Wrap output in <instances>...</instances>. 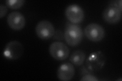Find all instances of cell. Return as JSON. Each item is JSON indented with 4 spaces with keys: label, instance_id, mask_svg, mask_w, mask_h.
<instances>
[{
    "label": "cell",
    "instance_id": "5b68a950",
    "mask_svg": "<svg viewBox=\"0 0 122 81\" xmlns=\"http://www.w3.org/2000/svg\"><path fill=\"white\" fill-rule=\"evenodd\" d=\"M37 36L42 40H48L51 38L55 33V27L51 23L46 20L40 21L36 26Z\"/></svg>",
    "mask_w": 122,
    "mask_h": 81
},
{
    "label": "cell",
    "instance_id": "9a60e30c",
    "mask_svg": "<svg viewBox=\"0 0 122 81\" xmlns=\"http://www.w3.org/2000/svg\"><path fill=\"white\" fill-rule=\"evenodd\" d=\"M109 6H112L117 8L119 9L120 10L122 11V0H119V1H113L110 2V4Z\"/></svg>",
    "mask_w": 122,
    "mask_h": 81
},
{
    "label": "cell",
    "instance_id": "7a4b0ae2",
    "mask_svg": "<svg viewBox=\"0 0 122 81\" xmlns=\"http://www.w3.org/2000/svg\"><path fill=\"white\" fill-rule=\"evenodd\" d=\"M106 62V57L101 51L93 52L89 56L86 62L87 70L91 72L99 71L104 67Z\"/></svg>",
    "mask_w": 122,
    "mask_h": 81
},
{
    "label": "cell",
    "instance_id": "52a82bcc",
    "mask_svg": "<svg viewBox=\"0 0 122 81\" xmlns=\"http://www.w3.org/2000/svg\"><path fill=\"white\" fill-rule=\"evenodd\" d=\"M65 15L68 20L74 24L81 22L85 17V13L82 8L75 4L69 5L66 8Z\"/></svg>",
    "mask_w": 122,
    "mask_h": 81
},
{
    "label": "cell",
    "instance_id": "6da1fadb",
    "mask_svg": "<svg viewBox=\"0 0 122 81\" xmlns=\"http://www.w3.org/2000/svg\"><path fill=\"white\" fill-rule=\"evenodd\" d=\"M64 35L66 43L71 47L78 46L83 38V32L81 27L71 22H67L66 24Z\"/></svg>",
    "mask_w": 122,
    "mask_h": 81
},
{
    "label": "cell",
    "instance_id": "3957f363",
    "mask_svg": "<svg viewBox=\"0 0 122 81\" xmlns=\"http://www.w3.org/2000/svg\"><path fill=\"white\" fill-rule=\"evenodd\" d=\"M49 52L53 58L62 61L68 57L70 50L68 46L63 42L56 41L52 43L49 46Z\"/></svg>",
    "mask_w": 122,
    "mask_h": 81
},
{
    "label": "cell",
    "instance_id": "4fadbf2b",
    "mask_svg": "<svg viewBox=\"0 0 122 81\" xmlns=\"http://www.w3.org/2000/svg\"><path fill=\"white\" fill-rule=\"evenodd\" d=\"M80 80L81 81H97L99 80L92 75L86 74L84 75Z\"/></svg>",
    "mask_w": 122,
    "mask_h": 81
},
{
    "label": "cell",
    "instance_id": "5bb4252c",
    "mask_svg": "<svg viewBox=\"0 0 122 81\" xmlns=\"http://www.w3.org/2000/svg\"><path fill=\"white\" fill-rule=\"evenodd\" d=\"M53 38L55 40H56L58 41H61L64 38V33H62V32L60 30V29H58L56 31H55L54 35L53 36Z\"/></svg>",
    "mask_w": 122,
    "mask_h": 81
},
{
    "label": "cell",
    "instance_id": "ba28073f",
    "mask_svg": "<svg viewBox=\"0 0 122 81\" xmlns=\"http://www.w3.org/2000/svg\"><path fill=\"white\" fill-rule=\"evenodd\" d=\"M7 23L10 28L13 30H21L25 24V16L19 12H11L7 17Z\"/></svg>",
    "mask_w": 122,
    "mask_h": 81
},
{
    "label": "cell",
    "instance_id": "30bf717a",
    "mask_svg": "<svg viewBox=\"0 0 122 81\" xmlns=\"http://www.w3.org/2000/svg\"><path fill=\"white\" fill-rule=\"evenodd\" d=\"M75 74L73 65L70 62H65L61 64L57 71V77L63 81H68L72 79Z\"/></svg>",
    "mask_w": 122,
    "mask_h": 81
},
{
    "label": "cell",
    "instance_id": "9c48e42d",
    "mask_svg": "<svg viewBox=\"0 0 122 81\" xmlns=\"http://www.w3.org/2000/svg\"><path fill=\"white\" fill-rule=\"evenodd\" d=\"M103 18L109 24H117L121 20L122 11L116 7L108 6L103 11Z\"/></svg>",
    "mask_w": 122,
    "mask_h": 81
},
{
    "label": "cell",
    "instance_id": "7c38bea8",
    "mask_svg": "<svg viewBox=\"0 0 122 81\" xmlns=\"http://www.w3.org/2000/svg\"><path fill=\"white\" fill-rule=\"evenodd\" d=\"M25 3V1L24 0H7L6 5L11 9H17L24 5Z\"/></svg>",
    "mask_w": 122,
    "mask_h": 81
},
{
    "label": "cell",
    "instance_id": "8fae6325",
    "mask_svg": "<svg viewBox=\"0 0 122 81\" xmlns=\"http://www.w3.org/2000/svg\"><path fill=\"white\" fill-rule=\"evenodd\" d=\"M86 59V54L81 50H76L72 53L70 57V62L76 66L83 64Z\"/></svg>",
    "mask_w": 122,
    "mask_h": 81
},
{
    "label": "cell",
    "instance_id": "2e32d148",
    "mask_svg": "<svg viewBox=\"0 0 122 81\" xmlns=\"http://www.w3.org/2000/svg\"><path fill=\"white\" fill-rule=\"evenodd\" d=\"M7 7L1 4L0 5V18L1 19L4 17L7 13Z\"/></svg>",
    "mask_w": 122,
    "mask_h": 81
},
{
    "label": "cell",
    "instance_id": "277c9868",
    "mask_svg": "<svg viewBox=\"0 0 122 81\" xmlns=\"http://www.w3.org/2000/svg\"><path fill=\"white\" fill-rule=\"evenodd\" d=\"M24 53V47L20 42L12 41L8 43L4 50L3 54L5 58L10 60L17 59Z\"/></svg>",
    "mask_w": 122,
    "mask_h": 81
},
{
    "label": "cell",
    "instance_id": "8992f818",
    "mask_svg": "<svg viewBox=\"0 0 122 81\" xmlns=\"http://www.w3.org/2000/svg\"><path fill=\"white\" fill-rule=\"evenodd\" d=\"M86 38L94 42H100L105 36V30L100 24L96 23H91L87 25L85 29Z\"/></svg>",
    "mask_w": 122,
    "mask_h": 81
}]
</instances>
